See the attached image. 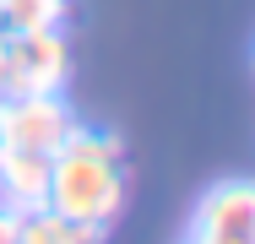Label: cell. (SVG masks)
Listing matches in <instances>:
<instances>
[{
    "label": "cell",
    "mask_w": 255,
    "mask_h": 244,
    "mask_svg": "<svg viewBox=\"0 0 255 244\" xmlns=\"http://www.w3.org/2000/svg\"><path fill=\"white\" fill-rule=\"evenodd\" d=\"M49 195V152H27V146H0V201L16 212L44 206Z\"/></svg>",
    "instance_id": "cell-5"
},
{
    "label": "cell",
    "mask_w": 255,
    "mask_h": 244,
    "mask_svg": "<svg viewBox=\"0 0 255 244\" xmlns=\"http://www.w3.org/2000/svg\"><path fill=\"white\" fill-rule=\"evenodd\" d=\"M16 228H22V212L0 201V244H16Z\"/></svg>",
    "instance_id": "cell-8"
},
{
    "label": "cell",
    "mask_w": 255,
    "mask_h": 244,
    "mask_svg": "<svg viewBox=\"0 0 255 244\" xmlns=\"http://www.w3.org/2000/svg\"><path fill=\"white\" fill-rule=\"evenodd\" d=\"M179 244H185V239H179ZM245 244H250V239H245Z\"/></svg>",
    "instance_id": "cell-10"
},
{
    "label": "cell",
    "mask_w": 255,
    "mask_h": 244,
    "mask_svg": "<svg viewBox=\"0 0 255 244\" xmlns=\"http://www.w3.org/2000/svg\"><path fill=\"white\" fill-rule=\"evenodd\" d=\"M76 114L60 93H11L0 98V146H27V152H49L71 136Z\"/></svg>",
    "instance_id": "cell-2"
},
{
    "label": "cell",
    "mask_w": 255,
    "mask_h": 244,
    "mask_svg": "<svg viewBox=\"0 0 255 244\" xmlns=\"http://www.w3.org/2000/svg\"><path fill=\"white\" fill-rule=\"evenodd\" d=\"M11 93V65H5V33H0V98Z\"/></svg>",
    "instance_id": "cell-9"
},
{
    "label": "cell",
    "mask_w": 255,
    "mask_h": 244,
    "mask_svg": "<svg viewBox=\"0 0 255 244\" xmlns=\"http://www.w3.org/2000/svg\"><path fill=\"white\" fill-rule=\"evenodd\" d=\"M5 65H11V93H65L71 44H65L60 27L5 33ZM11 93H5V98H11Z\"/></svg>",
    "instance_id": "cell-3"
},
{
    "label": "cell",
    "mask_w": 255,
    "mask_h": 244,
    "mask_svg": "<svg viewBox=\"0 0 255 244\" xmlns=\"http://www.w3.org/2000/svg\"><path fill=\"white\" fill-rule=\"evenodd\" d=\"M44 206H54L60 217L109 228L120 217V206H125V146H120V136L76 120L71 136L54 146V157H49V195H44Z\"/></svg>",
    "instance_id": "cell-1"
},
{
    "label": "cell",
    "mask_w": 255,
    "mask_h": 244,
    "mask_svg": "<svg viewBox=\"0 0 255 244\" xmlns=\"http://www.w3.org/2000/svg\"><path fill=\"white\" fill-rule=\"evenodd\" d=\"M250 223H255L250 179H223L196 201V212L185 223V244H245Z\"/></svg>",
    "instance_id": "cell-4"
},
{
    "label": "cell",
    "mask_w": 255,
    "mask_h": 244,
    "mask_svg": "<svg viewBox=\"0 0 255 244\" xmlns=\"http://www.w3.org/2000/svg\"><path fill=\"white\" fill-rule=\"evenodd\" d=\"M16 244H103V228H98V223L60 217L54 206H33V212H22Z\"/></svg>",
    "instance_id": "cell-6"
},
{
    "label": "cell",
    "mask_w": 255,
    "mask_h": 244,
    "mask_svg": "<svg viewBox=\"0 0 255 244\" xmlns=\"http://www.w3.org/2000/svg\"><path fill=\"white\" fill-rule=\"evenodd\" d=\"M71 0H0V33H38L60 27Z\"/></svg>",
    "instance_id": "cell-7"
}]
</instances>
